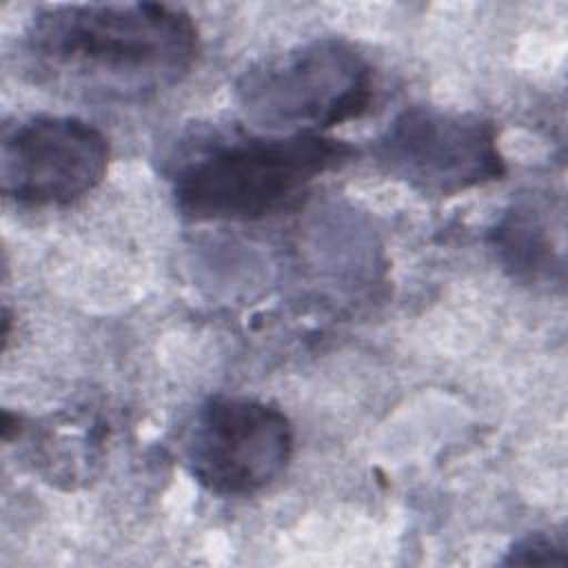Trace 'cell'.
Masks as SVG:
<instances>
[{
	"instance_id": "obj_1",
	"label": "cell",
	"mask_w": 568,
	"mask_h": 568,
	"mask_svg": "<svg viewBox=\"0 0 568 568\" xmlns=\"http://www.w3.org/2000/svg\"><path fill=\"white\" fill-rule=\"evenodd\" d=\"M33 73L89 100H146L182 82L200 53L193 18L166 2L51 4L24 31Z\"/></svg>"
},
{
	"instance_id": "obj_2",
	"label": "cell",
	"mask_w": 568,
	"mask_h": 568,
	"mask_svg": "<svg viewBox=\"0 0 568 568\" xmlns=\"http://www.w3.org/2000/svg\"><path fill=\"white\" fill-rule=\"evenodd\" d=\"M355 149L322 133L244 138L215 144L173 173L178 211L191 222H253L291 211Z\"/></svg>"
},
{
	"instance_id": "obj_3",
	"label": "cell",
	"mask_w": 568,
	"mask_h": 568,
	"mask_svg": "<svg viewBox=\"0 0 568 568\" xmlns=\"http://www.w3.org/2000/svg\"><path fill=\"white\" fill-rule=\"evenodd\" d=\"M248 122L271 135L322 133L373 100L368 60L342 38H317L251 64L235 82Z\"/></svg>"
},
{
	"instance_id": "obj_4",
	"label": "cell",
	"mask_w": 568,
	"mask_h": 568,
	"mask_svg": "<svg viewBox=\"0 0 568 568\" xmlns=\"http://www.w3.org/2000/svg\"><path fill=\"white\" fill-rule=\"evenodd\" d=\"M373 153L390 178L428 195H457L506 173L493 120L426 104L397 113Z\"/></svg>"
},
{
	"instance_id": "obj_5",
	"label": "cell",
	"mask_w": 568,
	"mask_h": 568,
	"mask_svg": "<svg viewBox=\"0 0 568 568\" xmlns=\"http://www.w3.org/2000/svg\"><path fill=\"white\" fill-rule=\"evenodd\" d=\"M291 419L253 397L215 395L189 428L184 459L195 481L220 497H248L268 488L293 457Z\"/></svg>"
},
{
	"instance_id": "obj_6",
	"label": "cell",
	"mask_w": 568,
	"mask_h": 568,
	"mask_svg": "<svg viewBox=\"0 0 568 568\" xmlns=\"http://www.w3.org/2000/svg\"><path fill=\"white\" fill-rule=\"evenodd\" d=\"M104 133L73 115H31L2 133V195L27 206H64L93 191L109 169Z\"/></svg>"
},
{
	"instance_id": "obj_7",
	"label": "cell",
	"mask_w": 568,
	"mask_h": 568,
	"mask_svg": "<svg viewBox=\"0 0 568 568\" xmlns=\"http://www.w3.org/2000/svg\"><path fill=\"white\" fill-rule=\"evenodd\" d=\"M493 246L515 277L537 280L552 268V244L526 211L508 213L493 231Z\"/></svg>"
},
{
	"instance_id": "obj_8",
	"label": "cell",
	"mask_w": 568,
	"mask_h": 568,
	"mask_svg": "<svg viewBox=\"0 0 568 568\" xmlns=\"http://www.w3.org/2000/svg\"><path fill=\"white\" fill-rule=\"evenodd\" d=\"M501 564H517V566H539V564H550V566H564L566 564V548L561 541L544 535V532H530L515 541Z\"/></svg>"
}]
</instances>
